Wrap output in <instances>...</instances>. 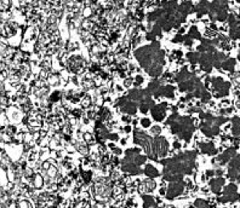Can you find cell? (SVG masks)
I'll list each match as a JSON object with an SVG mask.
<instances>
[{
  "label": "cell",
  "mask_w": 240,
  "mask_h": 208,
  "mask_svg": "<svg viewBox=\"0 0 240 208\" xmlns=\"http://www.w3.org/2000/svg\"><path fill=\"white\" fill-rule=\"evenodd\" d=\"M141 125H142V127H145V128H148L150 126V120L148 117H143L141 120Z\"/></svg>",
  "instance_id": "30bf717a"
},
{
  "label": "cell",
  "mask_w": 240,
  "mask_h": 208,
  "mask_svg": "<svg viewBox=\"0 0 240 208\" xmlns=\"http://www.w3.org/2000/svg\"><path fill=\"white\" fill-rule=\"evenodd\" d=\"M174 148H175V149H180V148H181L180 142H175V143H174Z\"/></svg>",
  "instance_id": "ffe728a7"
},
{
  "label": "cell",
  "mask_w": 240,
  "mask_h": 208,
  "mask_svg": "<svg viewBox=\"0 0 240 208\" xmlns=\"http://www.w3.org/2000/svg\"><path fill=\"white\" fill-rule=\"evenodd\" d=\"M121 111H124L126 114H129V115H132V114H135L137 111V108H136V104L133 102H129L124 105V106H121Z\"/></svg>",
  "instance_id": "5b68a950"
},
{
  "label": "cell",
  "mask_w": 240,
  "mask_h": 208,
  "mask_svg": "<svg viewBox=\"0 0 240 208\" xmlns=\"http://www.w3.org/2000/svg\"><path fill=\"white\" fill-rule=\"evenodd\" d=\"M183 190V185L181 183H174L171 184L170 187H169V191H167V196L169 198H174L175 196L180 195Z\"/></svg>",
  "instance_id": "3957f363"
},
{
  "label": "cell",
  "mask_w": 240,
  "mask_h": 208,
  "mask_svg": "<svg viewBox=\"0 0 240 208\" xmlns=\"http://www.w3.org/2000/svg\"><path fill=\"white\" fill-rule=\"evenodd\" d=\"M234 65H235V61L234 59H228V61H225L223 63V68L225 70H228V71H232L233 69H234Z\"/></svg>",
  "instance_id": "ba28073f"
},
{
  "label": "cell",
  "mask_w": 240,
  "mask_h": 208,
  "mask_svg": "<svg viewBox=\"0 0 240 208\" xmlns=\"http://www.w3.org/2000/svg\"><path fill=\"white\" fill-rule=\"evenodd\" d=\"M84 65H85V61L80 56H72L68 59V68L73 73H77V74L81 73L84 70Z\"/></svg>",
  "instance_id": "6da1fadb"
},
{
  "label": "cell",
  "mask_w": 240,
  "mask_h": 208,
  "mask_svg": "<svg viewBox=\"0 0 240 208\" xmlns=\"http://www.w3.org/2000/svg\"><path fill=\"white\" fill-rule=\"evenodd\" d=\"M143 200H145V207L146 208L154 205V201H153V198L150 196H143Z\"/></svg>",
  "instance_id": "9c48e42d"
},
{
  "label": "cell",
  "mask_w": 240,
  "mask_h": 208,
  "mask_svg": "<svg viewBox=\"0 0 240 208\" xmlns=\"http://www.w3.org/2000/svg\"><path fill=\"white\" fill-rule=\"evenodd\" d=\"M150 132L153 133V135L158 136L159 133L161 132V127L160 126H153V127H150Z\"/></svg>",
  "instance_id": "8fae6325"
},
{
  "label": "cell",
  "mask_w": 240,
  "mask_h": 208,
  "mask_svg": "<svg viewBox=\"0 0 240 208\" xmlns=\"http://www.w3.org/2000/svg\"><path fill=\"white\" fill-rule=\"evenodd\" d=\"M154 189H155V183L153 182V180H150V179L146 180V182L141 185V190H145V191H148V192L154 190Z\"/></svg>",
  "instance_id": "8992f818"
},
{
  "label": "cell",
  "mask_w": 240,
  "mask_h": 208,
  "mask_svg": "<svg viewBox=\"0 0 240 208\" xmlns=\"http://www.w3.org/2000/svg\"><path fill=\"white\" fill-rule=\"evenodd\" d=\"M122 121L130 124V121H131V117H130V115H125V116H122Z\"/></svg>",
  "instance_id": "d6986e66"
},
{
  "label": "cell",
  "mask_w": 240,
  "mask_h": 208,
  "mask_svg": "<svg viewBox=\"0 0 240 208\" xmlns=\"http://www.w3.org/2000/svg\"><path fill=\"white\" fill-rule=\"evenodd\" d=\"M223 184H224V179H222V178L214 179V180H212V182L210 183L211 189H212V191H214V192H219V190L222 189Z\"/></svg>",
  "instance_id": "277c9868"
},
{
  "label": "cell",
  "mask_w": 240,
  "mask_h": 208,
  "mask_svg": "<svg viewBox=\"0 0 240 208\" xmlns=\"http://www.w3.org/2000/svg\"><path fill=\"white\" fill-rule=\"evenodd\" d=\"M145 173L147 174L148 177H156L158 174H159V172H158V170L156 168H154V167L152 166V165H148L147 167H146V171H145Z\"/></svg>",
  "instance_id": "52a82bcc"
},
{
  "label": "cell",
  "mask_w": 240,
  "mask_h": 208,
  "mask_svg": "<svg viewBox=\"0 0 240 208\" xmlns=\"http://www.w3.org/2000/svg\"><path fill=\"white\" fill-rule=\"evenodd\" d=\"M85 140L87 143H95V138L91 136V135H89V133H85Z\"/></svg>",
  "instance_id": "9a60e30c"
},
{
  "label": "cell",
  "mask_w": 240,
  "mask_h": 208,
  "mask_svg": "<svg viewBox=\"0 0 240 208\" xmlns=\"http://www.w3.org/2000/svg\"><path fill=\"white\" fill-rule=\"evenodd\" d=\"M78 150L81 152V154H86L87 152V146L85 144H78Z\"/></svg>",
  "instance_id": "4fadbf2b"
},
{
  "label": "cell",
  "mask_w": 240,
  "mask_h": 208,
  "mask_svg": "<svg viewBox=\"0 0 240 208\" xmlns=\"http://www.w3.org/2000/svg\"><path fill=\"white\" fill-rule=\"evenodd\" d=\"M135 81V80L132 79V78H127V79H125V87H130L132 85V82Z\"/></svg>",
  "instance_id": "2e32d148"
},
{
  "label": "cell",
  "mask_w": 240,
  "mask_h": 208,
  "mask_svg": "<svg viewBox=\"0 0 240 208\" xmlns=\"http://www.w3.org/2000/svg\"><path fill=\"white\" fill-rule=\"evenodd\" d=\"M145 161H146V157H145V156H138V155H137V156L135 157V163L138 165V166L142 165L143 162H145Z\"/></svg>",
  "instance_id": "7c38bea8"
},
{
  "label": "cell",
  "mask_w": 240,
  "mask_h": 208,
  "mask_svg": "<svg viewBox=\"0 0 240 208\" xmlns=\"http://www.w3.org/2000/svg\"><path fill=\"white\" fill-rule=\"evenodd\" d=\"M124 131H125L126 133H127V132H130V131H131V126H130V125L125 126V128H124Z\"/></svg>",
  "instance_id": "44dd1931"
},
{
  "label": "cell",
  "mask_w": 240,
  "mask_h": 208,
  "mask_svg": "<svg viewBox=\"0 0 240 208\" xmlns=\"http://www.w3.org/2000/svg\"><path fill=\"white\" fill-rule=\"evenodd\" d=\"M16 131H17V130H16L15 126H10L9 128H8V132H9V133H16Z\"/></svg>",
  "instance_id": "ac0fdd59"
},
{
  "label": "cell",
  "mask_w": 240,
  "mask_h": 208,
  "mask_svg": "<svg viewBox=\"0 0 240 208\" xmlns=\"http://www.w3.org/2000/svg\"><path fill=\"white\" fill-rule=\"evenodd\" d=\"M135 86H140L142 82H143V78L141 76V75H137L136 78H135Z\"/></svg>",
  "instance_id": "5bb4252c"
},
{
  "label": "cell",
  "mask_w": 240,
  "mask_h": 208,
  "mask_svg": "<svg viewBox=\"0 0 240 208\" xmlns=\"http://www.w3.org/2000/svg\"><path fill=\"white\" fill-rule=\"evenodd\" d=\"M166 110H167V104L166 103H161L159 105H155L152 108V115L154 120L156 121H163L165 119L166 115Z\"/></svg>",
  "instance_id": "7a4b0ae2"
},
{
  "label": "cell",
  "mask_w": 240,
  "mask_h": 208,
  "mask_svg": "<svg viewBox=\"0 0 240 208\" xmlns=\"http://www.w3.org/2000/svg\"><path fill=\"white\" fill-rule=\"evenodd\" d=\"M108 139H111V140H118L119 137H118V135H115V133H109V135H108Z\"/></svg>",
  "instance_id": "e0dca14e"
}]
</instances>
